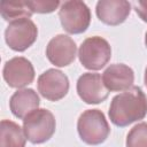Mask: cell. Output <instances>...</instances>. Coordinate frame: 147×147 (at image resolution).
Returning a JSON list of instances; mask_svg holds the SVG:
<instances>
[{
    "instance_id": "cell-1",
    "label": "cell",
    "mask_w": 147,
    "mask_h": 147,
    "mask_svg": "<svg viewBox=\"0 0 147 147\" xmlns=\"http://www.w3.org/2000/svg\"><path fill=\"white\" fill-rule=\"evenodd\" d=\"M147 115V96L139 86L115 95L109 107V118L113 124L125 127Z\"/></svg>"
},
{
    "instance_id": "cell-2",
    "label": "cell",
    "mask_w": 147,
    "mask_h": 147,
    "mask_svg": "<svg viewBox=\"0 0 147 147\" xmlns=\"http://www.w3.org/2000/svg\"><path fill=\"white\" fill-rule=\"evenodd\" d=\"M77 131L85 144L95 146L106 141L110 133V127L101 110L88 109L79 116Z\"/></svg>"
},
{
    "instance_id": "cell-3",
    "label": "cell",
    "mask_w": 147,
    "mask_h": 147,
    "mask_svg": "<svg viewBox=\"0 0 147 147\" xmlns=\"http://www.w3.org/2000/svg\"><path fill=\"white\" fill-rule=\"evenodd\" d=\"M55 117L47 109H36L23 119L25 137L32 144H42L49 140L55 132Z\"/></svg>"
},
{
    "instance_id": "cell-4",
    "label": "cell",
    "mask_w": 147,
    "mask_h": 147,
    "mask_svg": "<svg viewBox=\"0 0 147 147\" xmlns=\"http://www.w3.org/2000/svg\"><path fill=\"white\" fill-rule=\"evenodd\" d=\"M59 17L63 29L70 34H79L87 30L91 23V10L85 2L70 0L61 3Z\"/></svg>"
},
{
    "instance_id": "cell-5",
    "label": "cell",
    "mask_w": 147,
    "mask_h": 147,
    "mask_svg": "<svg viewBox=\"0 0 147 147\" xmlns=\"http://www.w3.org/2000/svg\"><path fill=\"white\" fill-rule=\"evenodd\" d=\"M78 57L84 68L88 70L102 69L111 57L109 42L98 36L86 38L78 51Z\"/></svg>"
},
{
    "instance_id": "cell-6",
    "label": "cell",
    "mask_w": 147,
    "mask_h": 147,
    "mask_svg": "<svg viewBox=\"0 0 147 147\" xmlns=\"http://www.w3.org/2000/svg\"><path fill=\"white\" fill-rule=\"evenodd\" d=\"M37 25L30 18H20L8 24L5 31V40L15 52H24L37 39Z\"/></svg>"
},
{
    "instance_id": "cell-7",
    "label": "cell",
    "mask_w": 147,
    "mask_h": 147,
    "mask_svg": "<svg viewBox=\"0 0 147 147\" xmlns=\"http://www.w3.org/2000/svg\"><path fill=\"white\" fill-rule=\"evenodd\" d=\"M37 87L45 99L59 101L63 99L69 91V79L61 70L48 69L39 76Z\"/></svg>"
},
{
    "instance_id": "cell-8",
    "label": "cell",
    "mask_w": 147,
    "mask_h": 147,
    "mask_svg": "<svg viewBox=\"0 0 147 147\" xmlns=\"http://www.w3.org/2000/svg\"><path fill=\"white\" fill-rule=\"evenodd\" d=\"M2 76L9 87L21 88L33 82L34 69L28 59L16 56L6 62L3 65Z\"/></svg>"
},
{
    "instance_id": "cell-9",
    "label": "cell",
    "mask_w": 147,
    "mask_h": 147,
    "mask_svg": "<svg viewBox=\"0 0 147 147\" xmlns=\"http://www.w3.org/2000/svg\"><path fill=\"white\" fill-rule=\"evenodd\" d=\"M77 46L72 38L67 34L53 37L46 47V56L55 67H67L76 59Z\"/></svg>"
},
{
    "instance_id": "cell-10",
    "label": "cell",
    "mask_w": 147,
    "mask_h": 147,
    "mask_svg": "<svg viewBox=\"0 0 147 147\" xmlns=\"http://www.w3.org/2000/svg\"><path fill=\"white\" fill-rule=\"evenodd\" d=\"M77 93L87 105L100 103L109 95V91L105 86L102 77L94 72H85L78 78Z\"/></svg>"
},
{
    "instance_id": "cell-11",
    "label": "cell",
    "mask_w": 147,
    "mask_h": 147,
    "mask_svg": "<svg viewBox=\"0 0 147 147\" xmlns=\"http://www.w3.org/2000/svg\"><path fill=\"white\" fill-rule=\"evenodd\" d=\"M131 11V3L125 0H100L96 3L95 13L98 18L111 26L122 24Z\"/></svg>"
},
{
    "instance_id": "cell-12",
    "label": "cell",
    "mask_w": 147,
    "mask_h": 147,
    "mask_svg": "<svg viewBox=\"0 0 147 147\" xmlns=\"http://www.w3.org/2000/svg\"><path fill=\"white\" fill-rule=\"evenodd\" d=\"M102 80L109 92H124L132 87L134 72L126 64L115 63L103 71Z\"/></svg>"
},
{
    "instance_id": "cell-13",
    "label": "cell",
    "mask_w": 147,
    "mask_h": 147,
    "mask_svg": "<svg viewBox=\"0 0 147 147\" xmlns=\"http://www.w3.org/2000/svg\"><path fill=\"white\" fill-rule=\"evenodd\" d=\"M40 103L37 92L32 88L17 90L9 100V108L13 115L17 118L24 119L29 114L38 109Z\"/></svg>"
},
{
    "instance_id": "cell-14",
    "label": "cell",
    "mask_w": 147,
    "mask_h": 147,
    "mask_svg": "<svg viewBox=\"0 0 147 147\" xmlns=\"http://www.w3.org/2000/svg\"><path fill=\"white\" fill-rule=\"evenodd\" d=\"M26 137L24 130L9 119L0 123V147H25Z\"/></svg>"
},
{
    "instance_id": "cell-15",
    "label": "cell",
    "mask_w": 147,
    "mask_h": 147,
    "mask_svg": "<svg viewBox=\"0 0 147 147\" xmlns=\"http://www.w3.org/2000/svg\"><path fill=\"white\" fill-rule=\"evenodd\" d=\"M1 16L5 21L9 23L20 18H30L33 14L26 5V1L16 0V1H2L0 3Z\"/></svg>"
},
{
    "instance_id": "cell-16",
    "label": "cell",
    "mask_w": 147,
    "mask_h": 147,
    "mask_svg": "<svg viewBox=\"0 0 147 147\" xmlns=\"http://www.w3.org/2000/svg\"><path fill=\"white\" fill-rule=\"evenodd\" d=\"M126 147H147V123H139L129 131Z\"/></svg>"
},
{
    "instance_id": "cell-17",
    "label": "cell",
    "mask_w": 147,
    "mask_h": 147,
    "mask_svg": "<svg viewBox=\"0 0 147 147\" xmlns=\"http://www.w3.org/2000/svg\"><path fill=\"white\" fill-rule=\"evenodd\" d=\"M26 5L32 13L48 14L54 11L61 3L57 0H33L26 1Z\"/></svg>"
},
{
    "instance_id": "cell-18",
    "label": "cell",
    "mask_w": 147,
    "mask_h": 147,
    "mask_svg": "<svg viewBox=\"0 0 147 147\" xmlns=\"http://www.w3.org/2000/svg\"><path fill=\"white\" fill-rule=\"evenodd\" d=\"M132 5L136 13L139 15V17L144 22H147V1L139 0V1H134Z\"/></svg>"
},
{
    "instance_id": "cell-19",
    "label": "cell",
    "mask_w": 147,
    "mask_h": 147,
    "mask_svg": "<svg viewBox=\"0 0 147 147\" xmlns=\"http://www.w3.org/2000/svg\"><path fill=\"white\" fill-rule=\"evenodd\" d=\"M144 83H145V85L147 86V67H146V70H145V77H144Z\"/></svg>"
},
{
    "instance_id": "cell-20",
    "label": "cell",
    "mask_w": 147,
    "mask_h": 147,
    "mask_svg": "<svg viewBox=\"0 0 147 147\" xmlns=\"http://www.w3.org/2000/svg\"><path fill=\"white\" fill-rule=\"evenodd\" d=\"M145 45H146V47H147V31H146V33H145Z\"/></svg>"
}]
</instances>
